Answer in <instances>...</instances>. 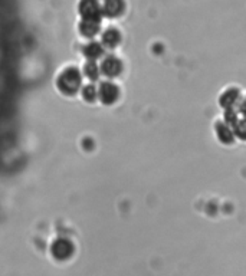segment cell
Returning a JSON list of instances; mask_svg holds the SVG:
<instances>
[{"mask_svg": "<svg viewBox=\"0 0 246 276\" xmlns=\"http://www.w3.org/2000/svg\"><path fill=\"white\" fill-rule=\"evenodd\" d=\"M81 86V75L75 68H68L65 69L59 78H58V88L61 92L66 94V95H72L75 94Z\"/></svg>", "mask_w": 246, "mask_h": 276, "instance_id": "cell-1", "label": "cell"}, {"mask_svg": "<svg viewBox=\"0 0 246 276\" xmlns=\"http://www.w3.org/2000/svg\"><path fill=\"white\" fill-rule=\"evenodd\" d=\"M97 94H98V99L101 102L109 105V104H114L118 99L120 91H118V86L115 83H112L111 81H105L97 88Z\"/></svg>", "mask_w": 246, "mask_h": 276, "instance_id": "cell-2", "label": "cell"}, {"mask_svg": "<svg viewBox=\"0 0 246 276\" xmlns=\"http://www.w3.org/2000/svg\"><path fill=\"white\" fill-rule=\"evenodd\" d=\"M100 71L102 75H105L107 78H115L121 74L123 71V63L118 58L115 56H107L102 59Z\"/></svg>", "mask_w": 246, "mask_h": 276, "instance_id": "cell-3", "label": "cell"}, {"mask_svg": "<svg viewBox=\"0 0 246 276\" xmlns=\"http://www.w3.org/2000/svg\"><path fill=\"white\" fill-rule=\"evenodd\" d=\"M83 54L88 58V60L95 62V60H98V59L102 56V54H104V48H102V45H100V43H89L88 46H85Z\"/></svg>", "mask_w": 246, "mask_h": 276, "instance_id": "cell-4", "label": "cell"}, {"mask_svg": "<svg viewBox=\"0 0 246 276\" xmlns=\"http://www.w3.org/2000/svg\"><path fill=\"white\" fill-rule=\"evenodd\" d=\"M83 75L89 79V81H97L101 75V71H100V66L92 62V60H88L85 65H83Z\"/></svg>", "mask_w": 246, "mask_h": 276, "instance_id": "cell-5", "label": "cell"}, {"mask_svg": "<svg viewBox=\"0 0 246 276\" xmlns=\"http://www.w3.org/2000/svg\"><path fill=\"white\" fill-rule=\"evenodd\" d=\"M120 43V35L115 32V30H108L105 35H104V39H102V45L107 46V48H115L117 45Z\"/></svg>", "mask_w": 246, "mask_h": 276, "instance_id": "cell-6", "label": "cell"}, {"mask_svg": "<svg viewBox=\"0 0 246 276\" xmlns=\"http://www.w3.org/2000/svg\"><path fill=\"white\" fill-rule=\"evenodd\" d=\"M82 97H83V99L85 101H88V102H94V101H97L98 99V94H97V88L94 86V85H86V86H83L82 88Z\"/></svg>", "mask_w": 246, "mask_h": 276, "instance_id": "cell-7", "label": "cell"}, {"mask_svg": "<svg viewBox=\"0 0 246 276\" xmlns=\"http://www.w3.org/2000/svg\"><path fill=\"white\" fill-rule=\"evenodd\" d=\"M107 13H111V15H117L121 9V1L120 0H107Z\"/></svg>", "mask_w": 246, "mask_h": 276, "instance_id": "cell-8", "label": "cell"}]
</instances>
